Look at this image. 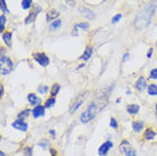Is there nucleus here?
Returning a JSON list of instances; mask_svg holds the SVG:
<instances>
[{"mask_svg":"<svg viewBox=\"0 0 157 156\" xmlns=\"http://www.w3.org/2000/svg\"><path fill=\"white\" fill-rule=\"evenodd\" d=\"M155 108H156V112H157V103H156V105H155Z\"/></svg>","mask_w":157,"mask_h":156,"instance_id":"obj_44","label":"nucleus"},{"mask_svg":"<svg viewBox=\"0 0 157 156\" xmlns=\"http://www.w3.org/2000/svg\"><path fill=\"white\" fill-rule=\"evenodd\" d=\"M55 105H56V98L55 97L47 98L46 102H44V107H46V108H51V107H54Z\"/></svg>","mask_w":157,"mask_h":156,"instance_id":"obj_24","label":"nucleus"},{"mask_svg":"<svg viewBox=\"0 0 157 156\" xmlns=\"http://www.w3.org/2000/svg\"><path fill=\"white\" fill-rule=\"evenodd\" d=\"M113 146H114V144H113V141H110V140H106L105 142H102V144L100 145V147L98 148L99 156L107 155V153L112 149V147H113Z\"/></svg>","mask_w":157,"mask_h":156,"instance_id":"obj_8","label":"nucleus"},{"mask_svg":"<svg viewBox=\"0 0 157 156\" xmlns=\"http://www.w3.org/2000/svg\"><path fill=\"white\" fill-rule=\"evenodd\" d=\"M155 8H156L155 2H151V4L147 5V6H146L142 10H140V13H138V15L136 16L134 25H136L138 29H145V27L148 26V24H149L150 21H151V17H153L154 13H155Z\"/></svg>","mask_w":157,"mask_h":156,"instance_id":"obj_1","label":"nucleus"},{"mask_svg":"<svg viewBox=\"0 0 157 156\" xmlns=\"http://www.w3.org/2000/svg\"><path fill=\"white\" fill-rule=\"evenodd\" d=\"M129 57H130V54H129V53H125V54L123 55V58H122V63L126 62V60L129 59Z\"/></svg>","mask_w":157,"mask_h":156,"instance_id":"obj_35","label":"nucleus"},{"mask_svg":"<svg viewBox=\"0 0 157 156\" xmlns=\"http://www.w3.org/2000/svg\"><path fill=\"white\" fill-rule=\"evenodd\" d=\"M76 27H80V29H82L83 31H88L89 30V24L86 23V22H80V23L75 24Z\"/></svg>","mask_w":157,"mask_h":156,"instance_id":"obj_30","label":"nucleus"},{"mask_svg":"<svg viewBox=\"0 0 157 156\" xmlns=\"http://www.w3.org/2000/svg\"><path fill=\"white\" fill-rule=\"evenodd\" d=\"M121 18H122V14H116V15H115L114 17L112 18V23H113V24L117 23V22L121 20Z\"/></svg>","mask_w":157,"mask_h":156,"instance_id":"obj_34","label":"nucleus"},{"mask_svg":"<svg viewBox=\"0 0 157 156\" xmlns=\"http://www.w3.org/2000/svg\"><path fill=\"white\" fill-rule=\"evenodd\" d=\"M6 16L2 14V15L0 16V31L4 33V29H5V24H6Z\"/></svg>","mask_w":157,"mask_h":156,"instance_id":"obj_29","label":"nucleus"},{"mask_svg":"<svg viewBox=\"0 0 157 156\" xmlns=\"http://www.w3.org/2000/svg\"><path fill=\"white\" fill-rule=\"evenodd\" d=\"M33 58H34V60L39 64L40 66H42V67L48 66L49 63H50L49 57H48L44 53H36V54L33 55Z\"/></svg>","mask_w":157,"mask_h":156,"instance_id":"obj_6","label":"nucleus"},{"mask_svg":"<svg viewBox=\"0 0 157 156\" xmlns=\"http://www.w3.org/2000/svg\"><path fill=\"white\" fill-rule=\"evenodd\" d=\"M41 147V148L43 149H47L48 147H49V140L48 139H41V140L39 141V144H38Z\"/></svg>","mask_w":157,"mask_h":156,"instance_id":"obj_28","label":"nucleus"},{"mask_svg":"<svg viewBox=\"0 0 157 156\" xmlns=\"http://www.w3.org/2000/svg\"><path fill=\"white\" fill-rule=\"evenodd\" d=\"M97 109H98L97 104L90 103L88 105V107L80 115V121H81V123L86 124V123H89V122L92 121L94 117H96V115H97Z\"/></svg>","mask_w":157,"mask_h":156,"instance_id":"obj_2","label":"nucleus"},{"mask_svg":"<svg viewBox=\"0 0 157 156\" xmlns=\"http://www.w3.org/2000/svg\"><path fill=\"white\" fill-rule=\"evenodd\" d=\"M0 67H1V75H8L14 68L12 59L6 55H1L0 57Z\"/></svg>","mask_w":157,"mask_h":156,"instance_id":"obj_3","label":"nucleus"},{"mask_svg":"<svg viewBox=\"0 0 157 156\" xmlns=\"http://www.w3.org/2000/svg\"><path fill=\"white\" fill-rule=\"evenodd\" d=\"M142 137H144V139L147 141L154 140L155 137H156V131H155L153 128H147V129H145V131H144Z\"/></svg>","mask_w":157,"mask_h":156,"instance_id":"obj_13","label":"nucleus"},{"mask_svg":"<svg viewBox=\"0 0 157 156\" xmlns=\"http://www.w3.org/2000/svg\"><path fill=\"white\" fill-rule=\"evenodd\" d=\"M59 17V12L57 9H49L47 12V22H51L54 20H57Z\"/></svg>","mask_w":157,"mask_h":156,"instance_id":"obj_18","label":"nucleus"},{"mask_svg":"<svg viewBox=\"0 0 157 156\" xmlns=\"http://www.w3.org/2000/svg\"><path fill=\"white\" fill-rule=\"evenodd\" d=\"M134 88L137 89V91H139V92H142L144 90L148 88V84H147V80H146L144 76H140V78H138L137 81L134 82Z\"/></svg>","mask_w":157,"mask_h":156,"instance_id":"obj_10","label":"nucleus"},{"mask_svg":"<svg viewBox=\"0 0 157 156\" xmlns=\"http://www.w3.org/2000/svg\"><path fill=\"white\" fill-rule=\"evenodd\" d=\"M102 1H106V0H102Z\"/></svg>","mask_w":157,"mask_h":156,"instance_id":"obj_46","label":"nucleus"},{"mask_svg":"<svg viewBox=\"0 0 157 156\" xmlns=\"http://www.w3.org/2000/svg\"><path fill=\"white\" fill-rule=\"evenodd\" d=\"M147 94L149 96H157V84H149L147 88Z\"/></svg>","mask_w":157,"mask_h":156,"instance_id":"obj_23","label":"nucleus"},{"mask_svg":"<svg viewBox=\"0 0 157 156\" xmlns=\"http://www.w3.org/2000/svg\"><path fill=\"white\" fill-rule=\"evenodd\" d=\"M59 90H60V86H59L58 83H54L50 88V96L51 97H56V96L58 95Z\"/></svg>","mask_w":157,"mask_h":156,"instance_id":"obj_22","label":"nucleus"},{"mask_svg":"<svg viewBox=\"0 0 157 156\" xmlns=\"http://www.w3.org/2000/svg\"><path fill=\"white\" fill-rule=\"evenodd\" d=\"M48 90H49V87L47 84H40L38 87V92L41 95H46L48 92Z\"/></svg>","mask_w":157,"mask_h":156,"instance_id":"obj_25","label":"nucleus"},{"mask_svg":"<svg viewBox=\"0 0 157 156\" xmlns=\"http://www.w3.org/2000/svg\"><path fill=\"white\" fill-rule=\"evenodd\" d=\"M80 13L82 14V16H84L86 20H94V17H96V15H94V13L91 10V9H89V8H86V7H81L80 8Z\"/></svg>","mask_w":157,"mask_h":156,"instance_id":"obj_15","label":"nucleus"},{"mask_svg":"<svg viewBox=\"0 0 157 156\" xmlns=\"http://www.w3.org/2000/svg\"><path fill=\"white\" fill-rule=\"evenodd\" d=\"M156 47H157V41H156Z\"/></svg>","mask_w":157,"mask_h":156,"instance_id":"obj_45","label":"nucleus"},{"mask_svg":"<svg viewBox=\"0 0 157 156\" xmlns=\"http://www.w3.org/2000/svg\"><path fill=\"white\" fill-rule=\"evenodd\" d=\"M1 39H2V41L7 45L8 47H10V46H12V39H13L12 32H9V31L4 32V33L1 34Z\"/></svg>","mask_w":157,"mask_h":156,"instance_id":"obj_19","label":"nucleus"},{"mask_svg":"<svg viewBox=\"0 0 157 156\" xmlns=\"http://www.w3.org/2000/svg\"><path fill=\"white\" fill-rule=\"evenodd\" d=\"M88 94H89L88 91H82L81 94L78 95V97L75 98L74 100H73V103L71 104V107H70V113L73 114V113H75V112L78 111V107L82 105L83 102L86 100V98L88 97Z\"/></svg>","mask_w":157,"mask_h":156,"instance_id":"obj_4","label":"nucleus"},{"mask_svg":"<svg viewBox=\"0 0 157 156\" xmlns=\"http://www.w3.org/2000/svg\"><path fill=\"white\" fill-rule=\"evenodd\" d=\"M139 111H140V106L138 104H129L126 106V112L130 115H137L139 113Z\"/></svg>","mask_w":157,"mask_h":156,"instance_id":"obj_17","label":"nucleus"},{"mask_svg":"<svg viewBox=\"0 0 157 156\" xmlns=\"http://www.w3.org/2000/svg\"><path fill=\"white\" fill-rule=\"evenodd\" d=\"M2 96H4V86L0 87V97L2 98Z\"/></svg>","mask_w":157,"mask_h":156,"instance_id":"obj_40","label":"nucleus"},{"mask_svg":"<svg viewBox=\"0 0 157 156\" xmlns=\"http://www.w3.org/2000/svg\"><path fill=\"white\" fill-rule=\"evenodd\" d=\"M120 103H121V98H117L116 99V104H120Z\"/></svg>","mask_w":157,"mask_h":156,"instance_id":"obj_41","label":"nucleus"},{"mask_svg":"<svg viewBox=\"0 0 157 156\" xmlns=\"http://www.w3.org/2000/svg\"><path fill=\"white\" fill-rule=\"evenodd\" d=\"M32 113V109L30 108H25L23 109L22 112H20V113L17 114V119H22V120H25L26 117L30 116V114Z\"/></svg>","mask_w":157,"mask_h":156,"instance_id":"obj_21","label":"nucleus"},{"mask_svg":"<svg viewBox=\"0 0 157 156\" xmlns=\"http://www.w3.org/2000/svg\"><path fill=\"white\" fill-rule=\"evenodd\" d=\"M41 12V7H40L39 5H34V7H33V10H31V13L28 15V17L25 18V24H30V23H33L34 20H36V15Z\"/></svg>","mask_w":157,"mask_h":156,"instance_id":"obj_9","label":"nucleus"},{"mask_svg":"<svg viewBox=\"0 0 157 156\" xmlns=\"http://www.w3.org/2000/svg\"><path fill=\"white\" fill-rule=\"evenodd\" d=\"M28 102L31 106L36 107V106H38V105H41V102H42V100H41V98L38 97L36 94L31 92V94L28 95Z\"/></svg>","mask_w":157,"mask_h":156,"instance_id":"obj_12","label":"nucleus"},{"mask_svg":"<svg viewBox=\"0 0 157 156\" xmlns=\"http://www.w3.org/2000/svg\"><path fill=\"white\" fill-rule=\"evenodd\" d=\"M12 127L14 129L18 130V131H22V132H26L29 129V124L28 122H25L22 119H17L12 123Z\"/></svg>","mask_w":157,"mask_h":156,"instance_id":"obj_7","label":"nucleus"},{"mask_svg":"<svg viewBox=\"0 0 157 156\" xmlns=\"http://www.w3.org/2000/svg\"><path fill=\"white\" fill-rule=\"evenodd\" d=\"M44 114H46V107H44V105H38L36 107H33V109H32V116L34 117V119H39V117L44 116Z\"/></svg>","mask_w":157,"mask_h":156,"instance_id":"obj_11","label":"nucleus"},{"mask_svg":"<svg viewBox=\"0 0 157 156\" xmlns=\"http://www.w3.org/2000/svg\"><path fill=\"white\" fill-rule=\"evenodd\" d=\"M49 152H50L51 156H58V153H57V150H56V149L50 148V149H49Z\"/></svg>","mask_w":157,"mask_h":156,"instance_id":"obj_36","label":"nucleus"},{"mask_svg":"<svg viewBox=\"0 0 157 156\" xmlns=\"http://www.w3.org/2000/svg\"><path fill=\"white\" fill-rule=\"evenodd\" d=\"M0 156H6V154H5V153L1 150V152H0Z\"/></svg>","mask_w":157,"mask_h":156,"instance_id":"obj_42","label":"nucleus"},{"mask_svg":"<svg viewBox=\"0 0 157 156\" xmlns=\"http://www.w3.org/2000/svg\"><path fill=\"white\" fill-rule=\"evenodd\" d=\"M144 129H145V123H144V121L138 120V121L132 122V130H133L136 133L142 132V130Z\"/></svg>","mask_w":157,"mask_h":156,"instance_id":"obj_16","label":"nucleus"},{"mask_svg":"<svg viewBox=\"0 0 157 156\" xmlns=\"http://www.w3.org/2000/svg\"><path fill=\"white\" fill-rule=\"evenodd\" d=\"M109 127L112 128V129H117L118 128V123H117V120L115 119V117H112L109 121Z\"/></svg>","mask_w":157,"mask_h":156,"instance_id":"obj_31","label":"nucleus"},{"mask_svg":"<svg viewBox=\"0 0 157 156\" xmlns=\"http://www.w3.org/2000/svg\"><path fill=\"white\" fill-rule=\"evenodd\" d=\"M0 1H1V10H2V13H6V14H8V13H9V10H8L7 5H6V0H0Z\"/></svg>","mask_w":157,"mask_h":156,"instance_id":"obj_33","label":"nucleus"},{"mask_svg":"<svg viewBox=\"0 0 157 156\" xmlns=\"http://www.w3.org/2000/svg\"><path fill=\"white\" fill-rule=\"evenodd\" d=\"M149 79H151V80H157V67L156 68H153V70L149 72Z\"/></svg>","mask_w":157,"mask_h":156,"instance_id":"obj_32","label":"nucleus"},{"mask_svg":"<svg viewBox=\"0 0 157 156\" xmlns=\"http://www.w3.org/2000/svg\"><path fill=\"white\" fill-rule=\"evenodd\" d=\"M66 4L70 5V6H74V0H66Z\"/></svg>","mask_w":157,"mask_h":156,"instance_id":"obj_39","label":"nucleus"},{"mask_svg":"<svg viewBox=\"0 0 157 156\" xmlns=\"http://www.w3.org/2000/svg\"><path fill=\"white\" fill-rule=\"evenodd\" d=\"M120 150H121V153L124 154V156H137L136 149L131 146V144L128 140L121 141V144H120Z\"/></svg>","mask_w":157,"mask_h":156,"instance_id":"obj_5","label":"nucleus"},{"mask_svg":"<svg viewBox=\"0 0 157 156\" xmlns=\"http://www.w3.org/2000/svg\"><path fill=\"white\" fill-rule=\"evenodd\" d=\"M92 54H94V48H92V46H86L84 51H83L82 56L80 57V59H82V60L86 62V60H89V59L91 58Z\"/></svg>","mask_w":157,"mask_h":156,"instance_id":"obj_14","label":"nucleus"},{"mask_svg":"<svg viewBox=\"0 0 157 156\" xmlns=\"http://www.w3.org/2000/svg\"><path fill=\"white\" fill-rule=\"evenodd\" d=\"M62 26V20H55L54 22H51L50 25H49V29H50V31H57L59 30Z\"/></svg>","mask_w":157,"mask_h":156,"instance_id":"obj_20","label":"nucleus"},{"mask_svg":"<svg viewBox=\"0 0 157 156\" xmlns=\"http://www.w3.org/2000/svg\"><path fill=\"white\" fill-rule=\"evenodd\" d=\"M151 55H153V48H149V50L147 51V57L150 58V57H151Z\"/></svg>","mask_w":157,"mask_h":156,"instance_id":"obj_38","label":"nucleus"},{"mask_svg":"<svg viewBox=\"0 0 157 156\" xmlns=\"http://www.w3.org/2000/svg\"><path fill=\"white\" fill-rule=\"evenodd\" d=\"M84 65H86V64H80V65H78V68H81V67H83V66H84Z\"/></svg>","mask_w":157,"mask_h":156,"instance_id":"obj_43","label":"nucleus"},{"mask_svg":"<svg viewBox=\"0 0 157 156\" xmlns=\"http://www.w3.org/2000/svg\"><path fill=\"white\" fill-rule=\"evenodd\" d=\"M21 5H22V8H23V9L28 10L32 6V0H22V4Z\"/></svg>","mask_w":157,"mask_h":156,"instance_id":"obj_26","label":"nucleus"},{"mask_svg":"<svg viewBox=\"0 0 157 156\" xmlns=\"http://www.w3.org/2000/svg\"><path fill=\"white\" fill-rule=\"evenodd\" d=\"M23 153L24 156H33V148L31 146H26V147H24Z\"/></svg>","mask_w":157,"mask_h":156,"instance_id":"obj_27","label":"nucleus"},{"mask_svg":"<svg viewBox=\"0 0 157 156\" xmlns=\"http://www.w3.org/2000/svg\"><path fill=\"white\" fill-rule=\"evenodd\" d=\"M49 135H50V137L52 138V139H55V138H56V131L54 129L49 130Z\"/></svg>","mask_w":157,"mask_h":156,"instance_id":"obj_37","label":"nucleus"}]
</instances>
